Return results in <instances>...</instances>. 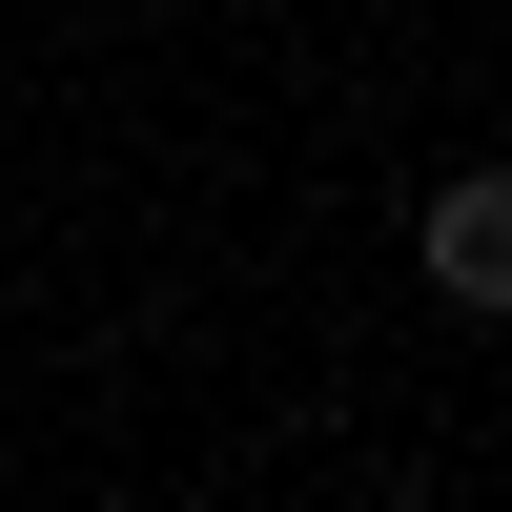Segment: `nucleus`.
<instances>
[{
	"label": "nucleus",
	"instance_id": "f257e3e1",
	"mask_svg": "<svg viewBox=\"0 0 512 512\" xmlns=\"http://www.w3.org/2000/svg\"><path fill=\"white\" fill-rule=\"evenodd\" d=\"M431 287H451V308H512V164L431 185Z\"/></svg>",
	"mask_w": 512,
	"mask_h": 512
}]
</instances>
